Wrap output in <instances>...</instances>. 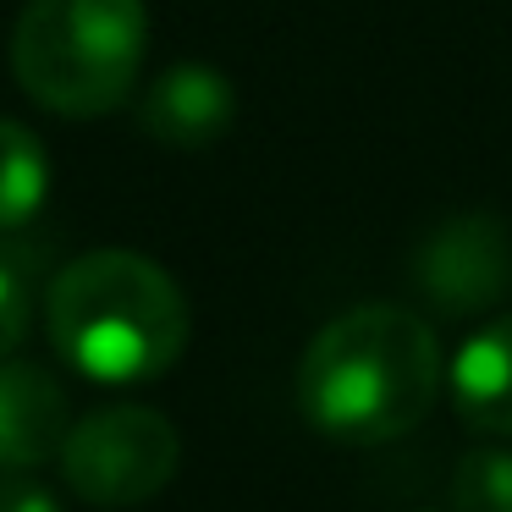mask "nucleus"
Here are the masks:
<instances>
[{
    "mask_svg": "<svg viewBox=\"0 0 512 512\" xmlns=\"http://www.w3.org/2000/svg\"><path fill=\"white\" fill-rule=\"evenodd\" d=\"M441 342L402 303H358L336 314L298 364V408L320 435L380 446L408 435L441 391Z\"/></svg>",
    "mask_w": 512,
    "mask_h": 512,
    "instance_id": "f257e3e1",
    "label": "nucleus"
},
{
    "mask_svg": "<svg viewBox=\"0 0 512 512\" xmlns=\"http://www.w3.org/2000/svg\"><path fill=\"white\" fill-rule=\"evenodd\" d=\"M50 342L78 375L100 386H138L166 375L188 347V298L144 254L100 248L50 281Z\"/></svg>",
    "mask_w": 512,
    "mask_h": 512,
    "instance_id": "f03ea898",
    "label": "nucleus"
},
{
    "mask_svg": "<svg viewBox=\"0 0 512 512\" xmlns=\"http://www.w3.org/2000/svg\"><path fill=\"white\" fill-rule=\"evenodd\" d=\"M144 45V0H28L12 28V67L45 111L111 116L133 94Z\"/></svg>",
    "mask_w": 512,
    "mask_h": 512,
    "instance_id": "7ed1b4c3",
    "label": "nucleus"
},
{
    "mask_svg": "<svg viewBox=\"0 0 512 512\" xmlns=\"http://www.w3.org/2000/svg\"><path fill=\"white\" fill-rule=\"evenodd\" d=\"M61 474L94 507H144L177 479L182 435L166 413L122 402L72 424L61 441Z\"/></svg>",
    "mask_w": 512,
    "mask_h": 512,
    "instance_id": "20e7f679",
    "label": "nucleus"
},
{
    "mask_svg": "<svg viewBox=\"0 0 512 512\" xmlns=\"http://www.w3.org/2000/svg\"><path fill=\"white\" fill-rule=\"evenodd\" d=\"M413 281L441 314H485L512 287V232L496 215H452L413 254Z\"/></svg>",
    "mask_w": 512,
    "mask_h": 512,
    "instance_id": "39448f33",
    "label": "nucleus"
},
{
    "mask_svg": "<svg viewBox=\"0 0 512 512\" xmlns=\"http://www.w3.org/2000/svg\"><path fill=\"white\" fill-rule=\"evenodd\" d=\"M232 111H237V94L221 72L204 67V61H177L149 83L138 122L166 149H210L232 127Z\"/></svg>",
    "mask_w": 512,
    "mask_h": 512,
    "instance_id": "423d86ee",
    "label": "nucleus"
},
{
    "mask_svg": "<svg viewBox=\"0 0 512 512\" xmlns=\"http://www.w3.org/2000/svg\"><path fill=\"white\" fill-rule=\"evenodd\" d=\"M72 430V408L56 375L39 364L0 358V474L6 468H39L61 452Z\"/></svg>",
    "mask_w": 512,
    "mask_h": 512,
    "instance_id": "0eeeda50",
    "label": "nucleus"
},
{
    "mask_svg": "<svg viewBox=\"0 0 512 512\" xmlns=\"http://www.w3.org/2000/svg\"><path fill=\"white\" fill-rule=\"evenodd\" d=\"M446 386H452V408L468 430L512 435V314L479 325L457 347Z\"/></svg>",
    "mask_w": 512,
    "mask_h": 512,
    "instance_id": "6e6552de",
    "label": "nucleus"
},
{
    "mask_svg": "<svg viewBox=\"0 0 512 512\" xmlns=\"http://www.w3.org/2000/svg\"><path fill=\"white\" fill-rule=\"evenodd\" d=\"M50 199V155L23 122H0V232H23Z\"/></svg>",
    "mask_w": 512,
    "mask_h": 512,
    "instance_id": "1a4fd4ad",
    "label": "nucleus"
},
{
    "mask_svg": "<svg viewBox=\"0 0 512 512\" xmlns=\"http://www.w3.org/2000/svg\"><path fill=\"white\" fill-rule=\"evenodd\" d=\"M23 232H0V358L23 347L34 325V276H39V248L17 243Z\"/></svg>",
    "mask_w": 512,
    "mask_h": 512,
    "instance_id": "9d476101",
    "label": "nucleus"
},
{
    "mask_svg": "<svg viewBox=\"0 0 512 512\" xmlns=\"http://www.w3.org/2000/svg\"><path fill=\"white\" fill-rule=\"evenodd\" d=\"M457 512H512V452L501 446H479L457 463L452 485Z\"/></svg>",
    "mask_w": 512,
    "mask_h": 512,
    "instance_id": "9b49d317",
    "label": "nucleus"
},
{
    "mask_svg": "<svg viewBox=\"0 0 512 512\" xmlns=\"http://www.w3.org/2000/svg\"><path fill=\"white\" fill-rule=\"evenodd\" d=\"M0 512H61V496L34 479V468H6L0 474Z\"/></svg>",
    "mask_w": 512,
    "mask_h": 512,
    "instance_id": "f8f14e48",
    "label": "nucleus"
}]
</instances>
